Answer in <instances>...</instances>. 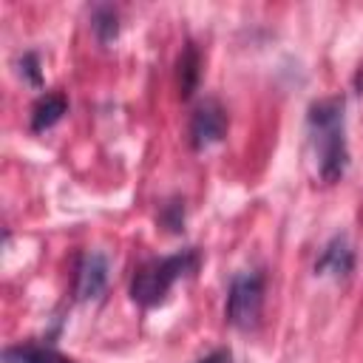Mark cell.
Listing matches in <instances>:
<instances>
[{
  "instance_id": "obj_4",
  "label": "cell",
  "mask_w": 363,
  "mask_h": 363,
  "mask_svg": "<svg viewBox=\"0 0 363 363\" xmlns=\"http://www.w3.org/2000/svg\"><path fill=\"white\" fill-rule=\"evenodd\" d=\"M227 133V113L216 99H204L190 122V142L196 150H204L216 142H221V136Z\"/></svg>"
},
{
  "instance_id": "obj_5",
  "label": "cell",
  "mask_w": 363,
  "mask_h": 363,
  "mask_svg": "<svg viewBox=\"0 0 363 363\" xmlns=\"http://www.w3.org/2000/svg\"><path fill=\"white\" fill-rule=\"evenodd\" d=\"M108 281V261L99 252H88L77 269V295L79 298H96L105 289Z\"/></svg>"
},
{
  "instance_id": "obj_8",
  "label": "cell",
  "mask_w": 363,
  "mask_h": 363,
  "mask_svg": "<svg viewBox=\"0 0 363 363\" xmlns=\"http://www.w3.org/2000/svg\"><path fill=\"white\" fill-rule=\"evenodd\" d=\"M68 111V99L62 94H45L37 99L34 111H31V130L34 133H43L48 130L51 125H57L62 119V113Z\"/></svg>"
},
{
  "instance_id": "obj_7",
  "label": "cell",
  "mask_w": 363,
  "mask_h": 363,
  "mask_svg": "<svg viewBox=\"0 0 363 363\" xmlns=\"http://www.w3.org/2000/svg\"><path fill=\"white\" fill-rule=\"evenodd\" d=\"M3 363H77L74 357L51 349V346H37V343H20L9 346L3 352Z\"/></svg>"
},
{
  "instance_id": "obj_10",
  "label": "cell",
  "mask_w": 363,
  "mask_h": 363,
  "mask_svg": "<svg viewBox=\"0 0 363 363\" xmlns=\"http://www.w3.org/2000/svg\"><path fill=\"white\" fill-rule=\"evenodd\" d=\"M179 68H182V74H184V79H182V91H184V96L193 91V82H196V74H199V57H196V51L190 48L187 51V57L179 62Z\"/></svg>"
},
{
  "instance_id": "obj_11",
  "label": "cell",
  "mask_w": 363,
  "mask_h": 363,
  "mask_svg": "<svg viewBox=\"0 0 363 363\" xmlns=\"http://www.w3.org/2000/svg\"><path fill=\"white\" fill-rule=\"evenodd\" d=\"M199 363H233V354H230V349H216V352H210L204 360H199Z\"/></svg>"
},
{
  "instance_id": "obj_6",
  "label": "cell",
  "mask_w": 363,
  "mask_h": 363,
  "mask_svg": "<svg viewBox=\"0 0 363 363\" xmlns=\"http://www.w3.org/2000/svg\"><path fill=\"white\" fill-rule=\"evenodd\" d=\"M352 264H354V255H352V250H349V241H346V235H335L329 244H326V250L320 252V258H318V264H315V272H320V275H335V278H346L349 272H352Z\"/></svg>"
},
{
  "instance_id": "obj_3",
  "label": "cell",
  "mask_w": 363,
  "mask_h": 363,
  "mask_svg": "<svg viewBox=\"0 0 363 363\" xmlns=\"http://www.w3.org/2000/svg\"><path fill=\"white\" fill-rule=\"evenodd\" d=\"M264 306V275L255 269H241L227 292V320L235 329H252L261 320Z\"/></svg>"
},
{
  "instance_id": "obj_1",
  "label": "cell",
  "mask_w": 363,
  "mask_h": 363,
  "mask_svg": "<svg viewBox=\"0 0 363 363\" xmlns=\"http://www.w3.org/2000/svg\"><path fill=\"white\" fill-rule=\"evenodd\" d=\"M309 133H312V153L318 164V176L332 184L346 173L349 150H346V119H343V99L329 96L309 108Z\"/></svg>"
},
{
  "instance_id": "obj_9",
  "label": "cell",
  "mask_w": 363,
  "mask_h": 363,
  "mask_svg": "<svg viewBox=\"0 0 363 363\" xmlns=\"http://www.w3.org/2000/svg\"><path fill=\"white\" fill-rule=\"evenodd\" d=\"M94 31H96L99 43H111L116 37V11L108 9V6L96 9V14H94Z\"/></svg>"
},
{
  "instance_id": "obj_2",
  "label": "cell",
  "mask_w": 363,
  "mask_h": 363,
  "mask_svg": "<svg viewBox=\"0 0 363 363\" xmlns=\"http://www.w3.org/2000/svg\"><path fill=\"white\" fill-rule=\"evenodd\" d=\"M199 264V255L193 250H182V252H173L167 258H156V261H147L133 284H130V298L139 303V306H156L164 301V295L173 289V284L179 278H184L187 272H193Z\"/></svg>"
}]
</instances>
